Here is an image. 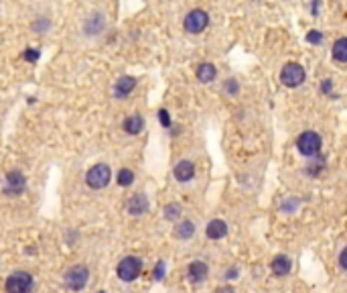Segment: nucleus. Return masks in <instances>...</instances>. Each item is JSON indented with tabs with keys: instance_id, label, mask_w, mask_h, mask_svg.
<instances>
[{
	"instance_id": "nucleus-15",
	"label": "nucleus",
	"mask_w": 347,
	"mask_h": 293,
	"mask_svg": "<svg viewBox=\"0 0 347 293\" xmlns=\"http://www.w3.org/2000/svg\"><path fill=\"white\" fill-rule=\"evenodd\" d=\"M175 238H179V240H189L195 234V224L191 222V220H185V222H181V224H177L175 226Z\"/></svg>"
},
{
	"instance_id": "nucleus-12",
	"label": "nucleus",
	"mask_w": 347,
	"mask_h": 293,
	"mask_svg": "<svg viewBox=\"0 0 347 293\" xmlns=\"http://www.w3.org/2000/svg\"><path fill=\"white\" fill-rule=\"evenodd\" d=\"M205 234H207V238L211 240H222L226 234H228V224L224 220H211L205 228Z\"/></svg>"
},
{
	"instance_id": "nucleus-2",
	"label": "nucleus",
	"mask_w": 347,
	"mask_h": 293,
	"mask_svg": "<svg viewBox=\"0 0 347 293\" xmlns=\"http://www.w3.org/2000/svg\"><path fill=\"white\" fill-rule=\"evenodd\" d=\"M297 149L301 155L305 157H315V155H319L321 151V136L317 132H313V130H305L299 138H297Z\"/></svg>"
},
{
	"instance_id": "nucleus-22",
	"label": "nucleus",
	"mask_w": 347,
	"mask_h": 293,
	"mask_svg": "<svg viewBox=\"0 0 347 293\" xmlns=\"http://www.w3.org/2000/svg\"><path fill=\"white\" fill-rule=\"evenodd\" d=\"M152 277H154L156 281H161V279L165 277V260H159V262H156V267H154V271H152Z\"/></svg>"
},
{
	"instance_id": "nucleus-3",
	"label": "nucleus",
	"mask_w": 347,
	"mask_h": 293,
	"mask_svg": "<svg viewBox=\"0 0 347 293\" xmlns=\"http://www.w3.org/2000/svg\"><path fill=\"white\" fill-rule=\"evenodd\" d=\"M110 180H112V171H110V167H108L106 163L93 165V167L87 171V175H85L87 186L93 188V190H102V188H106V186L110 184Z\"/></svg>"
},
{
	"instance_id": "nucleus-18",
	"label": "nucleus",
	"mask_w": 347,
	"mask_h": 293,
	"mask_svg": "<svg viewBox=\"0 0 347 293\" xmlns=\"http://www.w3.org/2000/svg\"><path fill=\"white\" fill-rule=\"evenodd\" d=\"M333 57L341 64H347V37H341L333 45Z\"/></svg>"
},
{
	"instance_id": "nucleus-4",
	"label": "nucleus",
	"mask_w": 347,
	"mask_h": 293,
	"mask_svg": "<svg viewBox=\"0 0 347 293\" xmlns=\"http://www.w3.org/2000/svg\"><path fill=\"white\" fill-rule=\"evenodd\" d=\"M140 271H142V260L138 256H126V258H122L118 262V269H116L118 277L122 281H126V283L134 281L140 275Z\"/></svg>"
},
{
	"instance_id": "nucleus-6",
	"label": "nucleus",
	"mask_w": 347,
	"mask_h": 293,
	"mask_svg": "<svg viewBox=\"0 0 347 293\" xmlns=\"http://www.w3.org/2000/svg\"><path fill=\"white\" fill-rule=\"evenodd\" d=\"M280 82L287 88H297L305 82V70L299 64H287L280 72Z\"/></svg>"
},
{
	"instance_id": "nucleus-10",
	"label": "nucleus",
	"mask_w": 347,
	"mask_h": 293,
	"mask_svg": "<svg viewBox=\"0 0 347 293\" xmlns=\"http://www.w3.org/2000/svg\"><path fill=\"white\" fill-rule=\"evenodd\" d=\"M209 273V267L205 265L203 260H193V262H189V267H187V277L191 283H201Z\"/></svg>"
},
{
	"instance_id": "nucleus-8",
	"label": "nucleus",
	"mask_w": 347,
	"mask_h": 293,
	"mask_svg": "<svg viewBox=\"0 0 347 293\" xmlns=\"http://www.w3.org/2000/svg\"><path fill=\"white\" fill-rule=\"evenodd\" d=\"M126 210H128V214H132V216L146 214L148 212V200H146V196L144 194H134L128 200V204H126Z\"/></svg>"
},
{
	"instance_id": "nucleus-16",
	"label": "nucleus",
	"mask_w": 347,
	"mask_h": 293,
	"mask_svg": "<svg viewBox=\"0 0 347 293\" xmlns=\"http://www.w3.org/2000/svg\"><path fill=\"white\" fill-rule=\"evenodd\" d=\"M142 128H144V120H142L140 114H132L124 120V130L128 134H138Z\"/></svg>"
},
{
	"instance_id": "nucleus-11",
	"label": "nucleus",
	"mask_w": 347,
	"mask_h": 293,
	"mask_svg": "<svg viewBox=\"0 0 347 293\" xmlns=\"http://www.w3.org/2000/svg\"><path fill=\"white\" fill-rule=\"evenodd\" d=\"M175 178H177V182H191L193 180V175H195V165L191 163V161H179L177 165H175Z\"/></svg>"
},
{
	"instance_id": "nucleus-17",
	"label": "nucleus",
	"mask_w": 347,
	"mask_h": 293,
	"mask_svg": "<svg viewBox=\"0 0 347 293\" xmlns=\"http://www.w3.org/2000/svg\"><path fill=\"white\" fill-rule=\"evenodd\" d=\"M215 76H217V70H215V66H211V64H201V66L197 68V80L203 82V84L213 82Z\"/></svg>"
},
{
	"instance_id": "nucleus-13",
	"label": "nucleus",
	"mask_w": 347,
	"mask_h": 293,
	"mask_svg": "<svg viewBox=\"0 0 347 293\" xmlns=\"http://www.w3.org/2000/svg\"><path fill=\"white\" fill-rule=\"evenodd\" d=\"M270 269H272V273H274L276 277H287V275L291 273V269H293V262H291L289 256L280 254V256H276V258L272 260Z\"/></svg>"
},
{
	"instance_id": "nucleus-14",
	"label": "nucleus",
	"mask_w": 347,
	"mask_h": 293,
	"mask_svg": "<svg viewBox=\"0 0 347 293\" xmlns=\"http://www.w3.org/2000/svg\"><path fill=\"white\" fill-rule=\"evenodd\" d=\"M134 86H136V80H134V78H130V76L120 78V80L116 82V86H114L116 98H126V96H128V94L134 90Z\"/></svg>"
},
{
	"instance_id": "nucleus-7",
	"label": "nucleus",
	"mask_w": 347,
	"mask_h": 293,
	"mask_svg": "<svg viewBox=\"0 0 347 293\" xmlns=\"http://www.w3.org/2000/svg\"><path fill=\"white\" fill-rule=\"evenodd\" d=\"M207 22H209V16H207V12H203V10H191L187 16H185V31L187 33H193V35H197V33H201L203 28L207 26Z\"/></svg>"
},
{
	"instance_id": "nucleus-9",
	"label": "nucleus",
	"mask_w": 347,
	"mask_h": 293,
	"mask_svg": "<svg viewBox=\"0 0 347 293\" xmlns=\"http://www.w3.org/2000/svg\"><path fill=\"white\" fill-rule=\"evenodd\" d=\"M24 186H26V180H24V175L20 171H10L6 175V188L4 192L6 194H22L24 192Z\"/></svg>"
},
{
	"instance_id": "nucleus-5",
	"label": "nucleus",
	"mask_w": 347,
	"mask_h": 293,
	"mask_svg": "<svg viewBox=\"0 0 347 293\" xmlns=\"http://www.w3.org/2000/svg\"><path fill=\"white\" fill-rule=\"evenodd\" d=\"M4 287H6V293H28L33 289V277L26 271H14L6 279Z\"/></svg>"
},
{
	"instance_id": "nucleus-20",
	"label": "nucleus",
	"mask_w": 347,
	"mask_h": 293,
	"mask_svg": "<svg viewBox=\"0 0 347 293\" xmlns=\"http://www.w3.org/2000/svg\"><path fill=\"white\" fill-rule=\"evenodd\" d=\"M165 218L171 220V222L181 218V204L173 202V204H169V206H165Z\"/></svg>"
},
{
	"instance_id": "nucleus-27",
	"label": "nucleus",
	"mask_w": 347,
	"mask_h": 293,
	"mask_svg": "<svg viewBox=\"0 0 347 293\" xmlns=\"http://www.w3.org/2000/svg\"><path fill=\"white\" fill-rule=\"evenodd\" d=\"M321 90H323V94H331V90H333V84H331V80H323V84H321Z\"/></svg>"
},
{
	"instance_id": "nucleus-26",
	"label": "nucleus",
	"mask_w": 347,
	"mask_h": 293,
	"mask_svg": "<svg viewBox=\"0 0 347 293\" xmlns=\"http://www.w3.org/2000/svg\"><path fill=\"white\" fill-rule=\"evenodd\" d=\"M321 39H323V37H321L319 31H311V33L307 35V41H309V43H321Z\"/></svg>"
},
{
	"instance_id": "nucleus-31",
	"label": "nucleus",
	"mask_w": 347,
	"mask_h": 293,
	"mask_svg": "<svg viewBox=\"0 0 347 293\" xmlns=\"http://www.w3.org/2000/svg\"><path fill=\"white\" fill-rule=\"evenodd\" d=\"M100 293H106V291H100Z\"/></svg>"
},
{
	"instance_id": "nucleus-30",
	"label": "nucleus",
	"mask_w": 347,
	"mask_h": 293,
	"mask_svg": "<svg viewBox=\"0 0 347 293\" xmlns=\"http://www.w3.org/2000/svg\"><path fill=\"white\" fill-rule=\"evenodd\" d=\"M215 293H234V289L232 287H222V289H217Z\"/></svg>"
},
{
	"instance_id": "nucleus-24",
	"label": "nucleus",
	"mask_w": 347,
	"mask_h": 293,
	"mask_svg": "<svg viewBox=\"0 0 347 293\" xmlns=\"http://www.w3.org/2000/svg\"><path fill=\"white\" fill-rule=\"evenodd\" d=\"M39 55H41V53H39L37 49H26V51H24V60H28V62H37V60H39Z\"/></svg>"
},
{
	"instance_id": "nucleus-25",
	"label": "nucleus",
	"mask_w": 347,
	"mask_h": 293,
	"mask_svg": "<svg viewBox=\"0 0 347 293\" xmlns=\"http://www.w3.org/2000/svg\"><path fill=\"white\" fill-rule=\"evenodd\" d=\"M339 267H341L343 271H347V246L339 252Z\"/></svg>"
},
{
	"instance_id": "nucleus-29",
	"label": "nucleus",
	"mask_w": 347,
	"mask_h": 293,
	"mask_svg": "<svg viewBox=\"0 0 347 293\" xmlns=\"http://www.w3.org/2000/svg\"><path fill=\"white\" fill-rule=\"evenodd\" d=\"M228 92H230V94L238 92V84H236V80H228Z\"/></svg>"
},
{
	"instance_id": "nucleus-1",
	"label": "nucleus",
	"mask_w": 347,
	"mask_h": 293,
	"mask_svg": "<svg viewBox=\"0 0 347 293\" xmlns=\"http://www.w3.org/2000/svg\"><path fill=\"white\" fill-rule=\"evenodd\" d=\"M87 279H89V271L85 265H73L63 273V283H65V287L71 291L83 289L87 285Z\"/></svg>"
},
{
	"instance_id": "nucleus-28",
	"label": "nucleus",
	"mask_w": 347,
	"mask_h": 293,
	"mask_svg": "<svg viewBox=\"0 0 347 293\" xmlns=\"http://www.w3.org/2000/svg\"><path fill=\"white\" fill-rule=\"evenodd\" d=\"M238 275H240V271H238L236 267H230V269L226 271V279H230V281H232V279H238Z\"/></svg>"
},
{
	"instance_id": "nucleus-21",
	"label": "nucleus",
	"mask_w": 347,
	"mask_h": 293,
	"mask_svg": "<svg viewBox=\"0 0 347 293\" xmlns=\"http://www.w3.org/2000/svg\"><path fill=\"white\" fill-rule=\"evenodd\" d=\"M132 182H134V173H132L130 169H120V171H118V184H120L122 188L130 186Z\"/></svg>"
},
{
	"instance_id": "nucleus-19",
	"label": "nucleus",
	"mask_w": 347,
	"mask_h": 293,
	"mask_svg": "<svg viewBox=\"0 0 347 293\" xmlns=\"http://www.w3.org/2000/svg\"><path fill=\"white\" fill-rule=\"evenodd\" d=\"M104 28V18H102V14H93L89 20H87V24H85V33L87 35H96V33H100Z\"/></svg>"
},
{
	"instance_id": "nucleus-23",
	"label": "nucleus",
	"mask_w": 347,
	"mask_h": 293,
	"mask_svg": "<svg viewBox=\"0 0 347 293\" xmlns=\"http://www.w3.org/2000/svg\"><path fill=\"white\" fill-rule=\"evenodd\" d=\"M159 120H161V124H163L165 128H169V126H171V116H169V112H167V110H159Z\"/></svg>"
}]
</instances>
